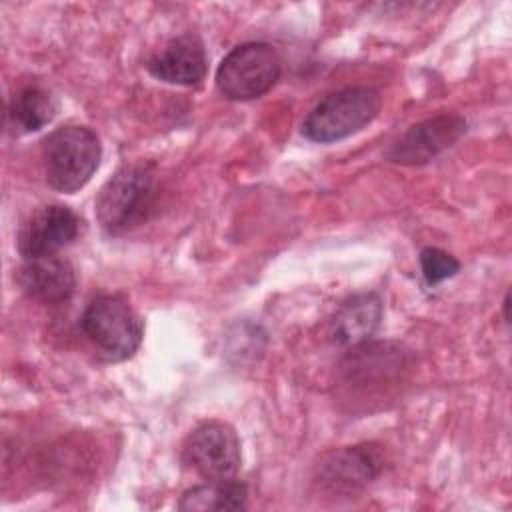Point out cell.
<instances>
[{
	"instance_id": "6da1fadb",
	"label": "cell",
	"mask_w": 512,
	"mask_h": 512,
	"mask_svg": "<svg viewBox=\"0 0 512 512\" xmlns=\"http://www.w3.org/2000/svg\"><path fill=\"white\" fill-rule=\"evenodd\" d=\"M102 146L86 126H60L42 142V166L52 190L72 194L88 184L100 166Z\"/></svg>"
},
{
	"instance_id": "7a4b0ae2",
	"label": "cell",
	"mask_w": 512,
	"mask_h": 512,
	"mask_svg": "<svg viewBox=\"0 0 512 512\" xmlns=\"http://www.w3.org/2000/svg\"><path fill=\"white\" fill-rule=\"evenodd\" d=\"M156 198V176L144 166H124L100 188L96 218L108 234H122L148 218Z\"/></svg>"
},
{
	"instance_id": "3957f363",
	"label": "cell",
	"mask_w": 512,
	"mask_h": 512,
	"mask_svg": "<svg viewBox=\"0 0 512 512\" xmlns=\"http://www.w3.org/2000/svg\"><path fill=\"white\" fill-rule=\"evenodd\" d=\"M82 330L96 354L106 362H122L142 344L144 324L126 298L118 294L96 296L82 314Z\"/></svg>"
},
{
	"instance_id": "277c9868",
	"label": "cell",
	"mask_w": 512,
	"mask_h": 512,
	"mask_svg": "<svg viewBox=\"0 0 512 512\" xmlns=\"http://www.w3.org/2000/svg\"><path fill=\"white\" fill-rule=\"evenodd\" d=\"M380 110V94L366 86H350L324 96L304 118L302 136L328 144L368 126Z\"/></svg>"
},
{
	"instance_id": "5b68a950",
	"label": "cell",
	"mask_w": 512,
	"mask_h": 512,
	"mask_svg": "<svg viewBox=\"0 0 512 512\" xmlns=\"http://www.w3.org/2000/svg\"><path fill=\"white\" fill-rule=\"evenodd\" d=\"M282 60L272 44L244 42L232 48L216 70V88L226 100L264 96L280 78Z\"/></svg>"
},
{
	"instance_id": "8992f818",
	"label": "cell",
	"mask_w": 512,
	"mask_h": 512,
	"mask_svg": "<svg viewBox=\"0 0 512 512\" xmlns=\"http://www.w3.org/2000/svg\"><path fill=\"white\" fill-rule=\"evenodd\" d=\"M182 458L204 480H230L242 462L240 438L226 422H204L188 434Z\"/></svg>"
},
{
	"instance_id": "52a82bcc",
	"label": "cell",
	"mask_w": 512,
	"mask_h": 512,
	"mask_svg": "<svg viewBox=\"0 0 512 512\" xmlns=\"http://www.w3.org/2000/svg\"><path fill=\"white\" fill-rule=\"evenodd\" d=\"M80 232L78 214L64 204L38 208L18 232V252L24 260L56 256Z\"/></svg>"
},
{
	"instance_id": "ba28073f",
	"label": "cell",
	"mask_w": 512,
	"mask_h": 512,
	"mask_svg": "<svg viewBox=\"0 0 512 512\" xmlns=\"http://www.w3.org/2000/svg\"><path fill=\"white\" fill-rule=\"evenodd\" d=\"M384 468L382 454L372 444L348 446L328 454L318 466V484L332 494H356Z\"/></svg>"
},
{
	"instance_id": "9c48e42d",
	"label": "cell",
	"mask_w": 512,
	"mask_h": 512,
	"mask_svg": "<svg viewBox=\"0 0 512 512\" xmlns=\"http://www.w3.org/2000/svg\"><path fill=\"white\" fill-rule=\"evenodd\" d=\"M466 132V120L458 114H438L414 124L390 150L388 158L396 164L418 166L448 150Z\"/></svg>"
},
{
	"instance_id": "30bf717a",
	"label": "cell",
	"mask_w": 512,
	"mask_h": 512,
	"mask_svg": "<svg viewBox=\"0 0 512 512\" xmlns=\"http://www.w3.org/2000/svg\"><path fill=\"white\" fill-rule=\"evenodd\" d=\"M206 52L194 34L172 38L158 54H154L146 68L148 72L168 84L192 86L206 76Z\"/></svg>"
},
{
	"instance_id": "8fae6325",
	"label": "cell",
	"mask_w": 512,
	"mask_h": 512,
	"mask_svg": "<svg viewBox=\"0 0 512 512\" xmlns=\"http://www.w3.org/2000/svg\"><path fill=\"white\" fill-rule=\"evenodd\" d=\"M16 282L28 298L44 304L66 302L76 288L72 266L58 256L24 260L16 272Z\"/></svg>"
},
{
	"instance_id": "7c38bea8",
	"label": "cell",
	"mask_w": 512,
	"mask_h": 512,
	"mask_svg": "<svg viewBox=\"0 0 512 512\" xmlns=\"http://www.w3.org/2000/svg\"><path fill=\"white\" fill-rule=\"evenodd\" d=\"M382 320V302L374 292L354 294L344 300L332 318V336L344 346L368 342Z\"/></svg>"
},
{
	"instance_id": "4fadbf2b",
	"label": "cell",
	"mask_w": 512,
	"mask_h": 512,
	"mask_svg": "<svg viewBox=\"0 0 512 512\" xmlns=\"http://www.w3.org/2000/svg\"><path fill=\"white\" fill-rule=\"evenodd\" d=\"M58 102L56 98L40 86L20 88L8 104V118L16 132H36L44 128L56 116Z\"/></svg>"
},
{
	"instance_id": "5bb4252c",
	"label": "cell",
	"mask_w": 512,
	"mask_h": 512,
	"mask_svg": "<svg viewBox=\"0 0 512 512\" xmlns=\"http://www.w3.org/2000/svg\"><path fill=\"white\" fill-rule=\"evenodd\" d=\"M248 490L236 480H206V484L186 490L178 502L180 510H240L246 506Z\"/></svg>"
},
{
	"instance_id": "9a60e30c",
	"label": "cell",
	"mask_w": 512,
	"mask_h": 512,
	"mask_svg": "<svg viewBox=\"0 0 512 512\" xmlns=\"http://www.w3.org/2000/svg\"><path fill=\"white\" fill-rule=\"evenodd\" d=\"M420 270H422V276L426 280L428 286H434V284H440L442 280L446 278H452L458 270H460V262L440 250V248H434V246H428L420 252Z\"/></svg>"
}]
</instances>
